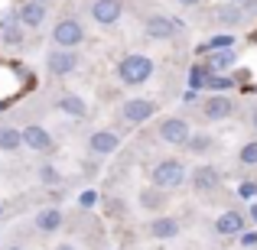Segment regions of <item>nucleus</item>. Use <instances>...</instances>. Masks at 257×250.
I'll return each mask as SVG.
<instances>
[{
    "mask_svg": "<svg viewBox=\"0 0 257 250\" xmlns=\"http://www.w3.org/2000/svg\"><path fill=\"white\" fill-rule=\"evenodd\" d=\"M241 20H244V10H241V7H234V4H228L225 10L218 13V23H225V26H238Z\"/></svg>",
    "mask_w": 257,
    "mask_h": 250,
    "instance_id": "nucleus-21",
    "label": "nucleus"
},
{
    "mask_svg": "<svg viewBox=\"0 0 257 250\" xmlns=\"http://www.w3.org/2000/svg\"><path fill=\"white\" fill-rule=\"evenodd\" d=\"M238 195H241V198H247V201H254L257 198V182H241Z\"/></svg>",
    "mask_w": 257,
    "mask_h": 250,
    "instance_id": "nucleus-26",
    "label": "nucleus"
},
{
    "mask_svg": "<svg viewBox=\"0 0 257 250\" xmlns=\"http://www.w3.org/2000/svg\"><path fill=\"white\" fill-rule=\"evenodd\" d=\"M150 75H153V59H147V56H124L117 65V78L131 88L150 82Z\"/></svg>",
    "mask_w": 257,
    "mask_h": 250,
    "instance_id": "nucleus-1",
    "label": "nucleus"
},
{
    "mask_svg": "<svg viewBox=\"0 0 257 250\" xmlns=\"http://www.w3.org/2000/svg\"><path fill=\"white\" fill-rule=\"evenodd\" d=\"M225 49H234V36L231 33H218V36H212L208 43H199V56H212V52H225Z\"/></svg>",
    "mask_w": 257,
    "mask_h": 250,
    "instance_id": "nucleus-18",
    "label": "nucleus"
},
{
    "mask_svg": "<svg viewBox=\"0 0 257 250\" xmlns=\"http://www.w3.org/2000/svg\"><path fill=\"white\" fill-rule=\"evenodd\" d=\"M78 201H82V208H91L94 201H98V192H82V198H78Z\"/></svg>",
    "mask_w": 257,
    "mask_h": 250,
    "instance_id": "nucleus-30",
    "label": "nucleus"
},
{
    "mask_svg": "<svg viewBox=\"0 0 257 250\" xmlns=\"http://www.w3.org/2000/svg\"><path fill=\"white\" fill-rule=\"evenodd\" d=\"M23 146V130H13V127H0V150L13 153Z\"/></svg>",
    "mask_w": 257,
    "mask_h": 250,
    "instance_id": "nucleus-19",
    "label": "nucleus"
},
{
    "mask_svg": "<svg viewBox=\"0 0 257 250\" xmlns=\"http://www.w3.org/2000/svg\"><path fill=\"white\" fill-rule=\"evenodd\" d=\"M36 231H43V234H52V231H59L62 227V211L59 208H43V211L36 214Z\"/></svg>",
    "mask_w": 257,
    "mask_h": 250,
    "instance_id": "nucleus-16",
    "label": "nucleus"
},
{
    "mask_svg": "<svg viewBox=\"0 0 257 250\" xmlns=\"http://www.w3.org/2000/svg\"><path fill=\"white\" fill-rule=\"evenodd\" d=\"M251 124H254V130H257V111L251 114Z\"/></svg>",
    "mask_w": 257,
    "mask_h": 250,
    "instance_id": "nucleus-34",
    "label": "nucleus"
},
{
    "mask_svg": "<svg viewBox=\"0 0 257 250\" xmlns=\"http://www.w3.org/2000/svg\"><path fill=\"white\" fill-rule=\"evenodd\" d=\"M120 13H124V4H120V0H94L91 4V17H94V23H101V26L117 23Z\"/></svg>",
    "mask_w": 257,
    "mask_h": 250,
    "instance_id": "nucleus-6",
    "label": "nucleus"
},
{
    "mask_svg": "<svg viewBox=\"0 0 257 250\" xmlns=\"http://www.w3.org/2000/svg\"><path fill=\"white\" fill-rule=\"evenodd\" d=\"M23 146H30V150H36V153H49L56 143H52V133L49 130H43L39 124H30L23 130Z\"/></svg>",
    "mask_w": 257,
    "mask_h": 250,
    "instance_id": "nucleus-11",
    "label": "nucleus"
},
{
    "mask_svg": "<svg viewBox=\"0 0 257 250\" xmlns=\"http://www.w3.org/2000/svg\"><path fill=\"white\" fill-rule=\"evenodd\" d=\"M46 65H49L52 75H72V72H75V65H78V56L72 49H56V52H49Z\"/></svg>",
    "mask_w": 257,
    "mask_h": 250,
    "instance_id": "nucleus-9",
    "label": "nucleus"
},
{
    "mask_svg": "<svg viewBox=\"0 0 257 250\" xmlns=\"http://www.w3.org/2000/svg\"><path fill=\"white\" fill-rule=\"evenodd\" d=\"M231 111H234L231 98H221V94H212V98H205V104H202V114H205L208 120H225V117H231Z\"/></svg>",
    "mask_w": 257,
    "mask_h": 250,
    "instance_id": "nucleus-13",
    "label": "nucleus"
},
{
    "mask_svg": "<svg viewBox=\"0 0 257 250\" xmlns=\"http://www.w3.org/2000/svg\"><path fill=\"white\" fill-rule=\"evenodd\" d=\"M0 211H4V208H0Z\"/></svg>",
    "mask_w": 257,
    "mask_h": 250,
    "instance_id": "nucleus-38",
    "label": "nucleus"
},
{
    "mask_svg": "<svg viewBox=\"0 0 257 250\" xmlns=\"http://www.w3.org/2000/svg\"><path fill=\"white\" fill-rule=\"evenodd\" d=\"M189 124L182 117H166L163 124H160V140L163 143H170V146H186L189 143Z\"/></svg>",
    "mask_w": 257,
    "mask_h": 250,
    "instance_id": "nucleus-5",
    "label": "nucleus"
},
{
    "mask_svg": "<svg viewBox=\"0 0 257 250\" xmlns=\"http://www.w3.org/2000/svg\"><path fill=\"white\" fill-rule=\"evenodd\" d=\"M186 150L189 153H208L212 150V137H208V133H195V137H189Z\"/></svg>",
    "mask_w": 257,
    "mask_h": 250,
    "instance_id": "nucleus-22",
    "label": "nucleus"
},
{
    "mask_svg": "<svg viewBox=\"0 0 257 250\" xmlns=\"http://www.w3.org/2000/svg\"><path fill=\"white\" fill-rule=\"evenodd\" d=\"M140 205H144V208H160V205H163L160 188H144V192H140Z\"/></svg>",
    "mask_w": 257,
    "mask_h": 250,
    "instance_id": "nucleus-23",
    "label": "nucleus"
},
{
    "mask_svg": "<svg viewBox=\"0 0 257 250\" xmlns=\"http://www.w3.org/2000/svg\"><path fill=\"white\" fill-rule=\"evenodd\" d=\"M150 182L153 188H179L186 182V166L179 159H163L150 169Z\"/></svg>",
    "mask_w": 257,
    "mask_h": 250,
    "instance_id": "nucleus-2",
    "label": "nucleus"
},
{
    "mask_svg": "<svg viewBox=\"0 0 257 250\" xmlns=\"http://www.w3.org/2000/svg\"><path fill=\"white\" fill-rule=\"evenodd\" d=\"M179 4H186V7H192V4H199V0H179Z\"/></svg>",
    "mask_w": 257,
    "mask_h": 250,
    "instance_id": "nucleus-35",
    "label": "nucleus"
},
{
    "mask_svg": "<svg viewBox=\"0 0 257 250\" xmlns=\"http://www.w3.org/2000/svg\"><path fill=\"white\" fill-rule=\"evenodd\" d=\"M218 185H221V175H218V169H215V166H199V169H192V188H195L199 195L215 192Z\"/></svg>",
    "mask_w": 257,
    "mask_h": 250,
    "instance_id": "nucleus-8",
    "label": "nucleus"
},
{
    "mask_svg": "<svg viewBox=\"0 0 257 250\" xmlns=\"http://www.w3.org/2000/svg\"><path fill=\"white\" fill-rule=\"evenodd\" d=\"M241 244H244V247H257V231H244V234H241Z\"/></svg>",
    "mask_w": 257,
    "mask_h": 250,
    "instance_id": "nucleus-29",
    "label": "nucleus"
},
{
    "mask_svg": "<svg viewBox=\"0 0 257 250\" xmlns=\"http://www.w3.org/2000/svg\"><path fill=\"white\" fill-rule=\"evenodd\" d=\"M17 20H20L23 26H39V23L46 20V4H39V0H26V4L20 7Z\"/></svg>",
    "mask_w": 257,
    "mask_h": 250,
    "instance_id": "nucleus-14",
    "label": "nucleus"
},
{
    "mask_svg": "<svg viewBox=\"0 0 257 250\" xmlns=\"http://www.w3.org/2000/svg\"><path fill=\"white\" fill-rule=\"evenodd\" d=\"M52 43H56L59 49H75V46H82V43H85L82 23H78V20H72V17L59 20L56 30H52Z\"/></svg>",
    "mask_w": 257,
    "mask_h": 250,
    "instance_id": "nucleus-3",
    "label": "nucleus"
},
{
    "mask_svg": "<svg viewBox=\"0 0 257 250\" xmlns=\"http://www.w3.org/2000/svg\"><path fill=\"white\" fill-rule=\"evenodd\" d=\"M153 114H157V104H153V101H147V98H131V101H124V104H120V120H124V124H131V127L150 120Z\"/></svg>",
    "mask_w": 257,
    "mask_h": 250,
    "instance_id": "nucleus-4",
    "label": "nucleus"
},
{
    "mask_svg": "<svg viewBox=\"0 0 257 250\" xmlns=\"http://www.w3.org/2000/svg\"><path fill=\"white\" fill-rule=\"evenodd\" d=\"M59 111L69 114V117H75V120L88 117V104L78 98V94H62V98H59Z\"/></svg>",
    "mask_w": 257,
    "mask_h": 250,
    "instance_id": "nucleus-17",
    "label": "nucleus"
},
{
    "mask_svg": "<svg viewBox=\"0 0 257 250\" xmlns=\"http://www.w3.org/2000/svg\"><path fill=\"white\" fill-rule=\"evenodd\" d=\"M147 234H150L153 240H173L176 234H179V221L170 218V214H160V218H153L150 224H147Z\"/></svg>",
    "mask_w": 257,
    "mask_h": 250,
    "instance_id": "nucleus-12",
    "label": "nucleus"
},
{
    "mask_svg": "<svg viewBox=\"0 0 257 250\" xmlns=\"http://www.w3.org/2000/svg\"><path fill=\"white\" fill-rule=\"evenodd\" d=\"M4 43L20 46V43H23V30H20L17 23H4Z\"/></svg>",
    "mask_w": 257,
    "mask_h": 250,
    "instance_id": "nucleus-25",
    "label": "nucleus"
},
{
    "mask_svg": "<svg viewBox=\"0 0 257 250\" xmlns=\"http://www.w3.org/2000/svg\"><path fill=\"white\" fill-rule=\"evenodd\" d=\"M7 250H23V247H7Z\"/></svg>",
    "mask_w": 257,
    "mask_h": 250,
    "instance_id": "nucleus-36",
    "label": "nucleus"
},
{
    "mask_svg": "<svg viewBox=\"0 0 257 250\" xmlns=\"http://www.w3.org/2000/svg\"><path fill=\"white\" fill-rule=\"evenodd\" d=\"M231 4H234V7H251L254 0H231Z\"/></svg>",
    "mask_w": 257,
    "mask_h": 250,
    "instance_id": "nucleus-31",
    "label": "nucleus"
},
{
    "mask_svg": "<svg viewBox=\"0 0 257 250\" xmlns=\"http://www.w3.org/2000/svg\"><path fill=\"white\" fill-rule=\"evenodd\" d=\"M39 4H49V0H39Z\"/></svg>",
    "mask_w": 257,
    "mask_h": 250,
    "instance_id": "nucleus-37",
    "label": "nucleus"
},
{
    "mask_svg": "<svg viewBox=\"0 0 257 250\" xmlns=\"http://www.w3.org/2000/svg\"><path fill=\"white\" fill-rule=\"evenodd\" d=\"M251 221L257 224V205H254V201H251Z\"/></svg>",
    "mask_w": 257,
    "mask_h": 250,
    "instance_id": "nucleus-32",
    "label": "nucleus"
},
{
    "mask_svg": "<svg viewBox=\"0 0 257 250\" xmlns=\"http://www.w3.org/2000/svg\"><path fill=\"white\" fill-rule=\"evenodd\" d=\"M234 65V49H225V52H212V59H208V69L212 72H225Z\"/></svg>",
    "mask_w": 257,
    "mask_h": 250,
    "instance_id": "nucleus-20",
    "label": "nucleus"
},
{
    "mask_svg": "<svg viewBox=\"0 0 257 250\" xmlns=\"http://www.w3.org/2000/svg\"><path fill=\"white\" fill-rule=\"evenodd\" d=\"M56 250H75V247H72V244H59Z\"/></svg>",
    "mask_w": 257,
    "mask_h": 250,
    "instance_id": "nucleus-33",
    "label": "nucleus"
},
{
    "mask_svg": "<svg viewBox=\"0 0 257 250\" xmlns=\"http://www.w3.org/2000/svg\"><path fill=\"white\" fill-rule=\"evenodd\" d=\"M144 30H147V39H160V43H163V39H173V33L179 30V23L170 20V17H163V13H157V17L147 20Z\"/></svg>",
    "mask_w": 257,
    "mask_h": 250,
    "instance_id": "nucleus-10",
    "label": "nucleus"
},
{
    "mask_svg": "<svg viewBox=\"0 0 257 250\" xmlns=\"http://www.w3.org/2000/svg\"><path fill=\"white\" fill-rule=\"evenodd\" d=\"M215 231L218 234H244V218H241L238 211H221L218 221H215Z\"/></svg>",
    "mask_w": 257,
    "mask_h": 250,
    "instance_id": "nucleus-15",
    "label": "nucleus"
},
{
    "mask_svg": "<svg viewBox=\"0 0 257 250\" xmlns=\"http://www.w3.org/2000/svg\"><path fill=\"white\" fill-rule=\"evenodd\" d=\"M117 146H120V137L114 130H94L91 137H88V150H91L94 156H111Z\"/></svg>",
    "mask_w": 257,
    "mask_h": 250,
    "instance_id": "nucleus-7",
    "label": "nucleus"
},
{
    "mask_svg": "<svg viewBox=\"0 0 257 250\" xmlns=\"http://www.w3.org/2000/svg\"><path fill=\"white\" fill-rule=\"evenodd\" d=\"M238 159H241L244 166H257V140H251V143H244V146H241Z\"/></svg>",
    "mask_w": 257,
    "mask_h": 250,
    "instance_id": "nucleus-24",
    "label": "nucleus"
},
{
    "mask_svg": "<svg viewBox=\"0 0 257 250\" xmlns=\"http://www.w3.org/2000/svg\"><path fill=\"white\" fill-rule=\"evenodd\" d=\"M39 179H43L46 185H56V182H59V172H56V166H43V169H39Z\"/></svg>",
    "mask_w": 257,
    "mask_h": 250,
    "instance_id": "nucleus-27",
    "label": "nucleus"
},
{
    "mask_svg": "<svg viewBox=\"0 0 257 250\" xmlns=\"http://www.w3.org/2000/svg\"><path fill=\"white\" fill-rule=\"evenodd\" d=\"M205 85H208V88H231V78H212V75H208Z\"/></svg>",
    "mask_w": 257,
    "mask_h": 250,
    "instance_id": "nucleus-28",
    "label": "nucleus"
}]
</instances>
